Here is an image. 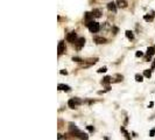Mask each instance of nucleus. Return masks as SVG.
I'll use <instances>...</instances> for the list:
<instances>
[{"mask_svg": "<svg viewBox=\"0 0 155 140\" xmlns=\"http://www.w3.org/2000/svg\"><path fill=\"white\" fill-rule=\"evenodd\" d=\"M120 131H121L122 133L125 134V138H126V140H131V137H129V133H128L127 131L125 130V127H121V128H120Z\"/></svg>", "mask_w": 155, "mask_h": 140, "instance_id": "obj_18", "label": "nucleus"}, {"mask_svg": "<svg viewBox=\"0 0 155 140\" xmlns=\"http://www.w3.org/2000/svg\"><path fill=\"white\" fill-rule=\"evenodd\" d=\"M107 10L110 11V12L115 13V12H117V6H115V4L114 3H108L107 4Z\"/></svg>", "mask_w": 155, "mask_h": 140, "instance_id": "obj_11", "label": "nucleus"}, {"mask_svg": "<svg viewBox=\"0 0 155 140\" xmlns=\"http://www.w3.org/2000/svg\"><path fill=\"white\" fill-rule=\"evenodd\" d=\"M67 40H68V42H70V43H75V42L77 41V33H76V32H70L67 36Z\"/></svg>", "mask_w": 155, "mask_h": 140, "instance_id": "obj_6", "label": "nucleus"}, {"mask_svg": "<svg viewBox=\"0 0 155 140\" xmlns=\"http://www.w3.org/2000/svg\"><path fill=\"white\" fill-rule=\"evenodd\" d=\"M152 69H146L145 71H143V76L145 77H147V78H150L152 77Z\"/></svg>", "mask_w": 155, "mask_h": 140, "instance_id": "obj_15", "label": "nucleus"}, {"mask_svg": "<svg viewBox=\"0 0 155 140\" xmlns=\"http://www.w3.org/2000/svg\"><path fill=\"white\" fill-rule=\"evenodd\" d=\"M88 28H89V31L91 32V33H98L99 29H100V25L98 24V22L92 21V22H90V24L88 25Z\"/></svg>", "mask_w": 155, "mask_h": 140, "instance_id": "obj_3", "label": "nucleus"}, {"mask_svg": "<svg viewBox=\"0 0 155 140\" xmlns=\"http://www.w3.org/2000/svg\"><path fill=\"white\" fill-rule=\"evenodd\" d=\"M57 51H58V55H62L64 51H65V43H64V41H60V42H58Z\"/></svg>", "mask_w": 155, "mask_h": 140, "instance_id": "obj_8", "label": "nucleus"}, {"mask_svg": "<svg viewBox=\"0 0 155 140\" xmlns=\"http://www.w3.org/2000/svg\"><path fill=\"white\" fill-rule=\"evenodd\" d=\"M111 82H112V77H110V76H106V77H104V78H103V81H101V84H103V85H107V84H110Z\"/></svg>", "mask_w": 155, "mask_h": 140, "instance_id": "obj_13", "label": "nucleus"}, {"mask_svg": "<svg viewBox=\"0 0 155 140\" xmlns=\"http://www.w3.org/2000/svg\"><path fill=\"white\" fill-rule=\"evenodd\" d=\"M117 5L120 8H126L127 7V1L126 0H117Z\"/></svg>", "mask_w": 155, "mask_h": 140, "instance_id": "obj_12", "label": "nucleus"}, {"mask_svg": "<svg viewBox=\"0 0 155 140\" xmlns=\"http://www.w3.org/2000/svg\"><path fill=\"white\" fill-rule=\"evenodd\" d=\"M84 45H85V39L79 38V39H77V41L75 42V48H76L77 50H81L82 48L84 47Z\"/></svg>", "mask_w": 155, "mask_h": 140, "instance_id": "obj_5", "label": "nucleus"}, {"mask_svg": "<svg viewBox=\"0 0 155 140\" xmlns=\"http://www.w3.org/2000/svg\"><path fill=\"white\" fill-rule=\"evenodd\" d=\"M82 99L77 98V97H75V98H71L68 100V106L70 107V109H76L77 106H79L82 104Z\"/></svg>", "mask_w": 155, "mask_h": 140, "instance_id": "obj_1", "label": "nucleus"}, {"mask_svg": "<svg viewBox=\"0 0 155 140\" xmlns=\"http://www.w3.org/2000/svg\"><path fill=\"white\" fill-rule=\"evenodd\" d=\"M72 61L74 62H77V63H81V62H83V60L79 57H72Z\"/></svg>", "mask_w": 155, "mask_h": 140, "instance_id": "obj_22", "label": "nucleus"}, {"mask_svg": "<svg viewBox=\"0 0 155 140\" xmlns=\"http://www.w3.org/2000/svg\"><path fill=\"white\" fill-rule=\"evenodd\" d=\"M155 135V128H152L150 132H149V137H154Z\"/></svg>", "mask_w": 155, "mask_h": 140, "instance_id": "obj_25", "label": "nucleus"}, {"mask_svg": "<svg viewBox=\"0 0 155 140\" xmlns=\"http://www.w3.org/2000/svg\"><path fill=\"white\" fill-rule=\"evenodd\" d=\"M143 19H145V21H147V22H150V21H153L154 17H153V15H148V14H147V15H145V17H143Z\"/></svg>", "mask_w": 155, "mask_h": 140, "instance_id": "obj_20", "label": "nucleus"}, {"mask_svg": "<svg viewBox=\"0 0 155 140\" xmlns=\"http://www.w3.org/2000/svg\"><path fill=\"white\" fill-rule=\"evenodd\" d=\"M125 34H126V38H127L128 40H133V39H134V34H133V32L126 31V32H125Z\"/></svg>", "mask_w": 155, "mask_h": 140, "instance_id": "obj_16", "label": "nucleus"}, {"mask_svg": "<svg viewBox=\"0 0 155 140\" xmlns=\"http://www.w3.org/2000/svg\"><path fill=\"white\" fill-rule=\"evenodd\" d=\"M155 69V60L153 61V64H152V70H154Z\"/></svg>", "mask_w": 155, "mask_h": 140, "instance_id": "obj_28", "label": "nucleus"}, {"mask_svg": "<svg viewBox=\"0 0 155 140\" xmlns=\"http://www.w3.org/2000/svg\"><path fill=\"white\" fill-rule=\"evenodd\" d=\"M154 54H155V48L154 47H148L147 48V53H146L145 61H150V60H152V56Z\"/></svg>", "mask_w": 155, "mask_h": 140, "instance_id": "obj_4", "label": "nucleus"}, {"mask_svg": "<svg viewBox=\"0 0 155 140\" xmlns=\"http://www.w3.org/2000/svg\"><path fill=\"white\" fill-rule=\"evenodd\" d=\"M112 32H113V34H117V33L119 32L118 27H112Z\"/></svg>", "mask_w": 155, "mask_h": 140, "instance_id": "obj_26", "label": "nucleus"}, {"mask_svg": "<svg viewBox=\"0 0 155 140\" xmlns=\"http://www.w3.org/2000/svg\"><path fill=\"white\" fill-rule=\"evenodd\" d=\"M135 56H136V57H141V56H143V53H142V51H136V53H135Z\"/></svg>", "mask_w": 155, "mask_h": 140, "instance_id": "obj_23", "label": "nucleus"}, {"mask_svg": "<svg viewBox=\"0 0 155 140\" xmlns=\"http://www.w3.org/2000/svg\"><path fill=\"white\" fill-rule=\"evenodd\" d=\"M91 13L93 14V17H94V18H100V17H101V11H100V10H98V8H94V10H92Z\"/></svg>", "mask_w": 155, "mask_h": 140, "instance_id": "obj_14", "label": "nucleus"}, {"mask_svg": "<svg viewBox=\"0 0 155 140\" xmlns=\"http://www.w3.org/2000/svg\"><path fill=\"white\" fill-rule=\"evenodd\" d=\"M77 138H78V139H81V140H88L89 139V135L86 133H84V132H81Z\"/></svg>", "mask_w": 155, "mask_h": 140, "instance_id": "obj_17", "label": "nucleus"}, {"mask_svg": "<svg viewBox=\"0 0 155 140\" xmlns=\"http://www.w3.org/2000/svg\"><path fill=\"white\" fill-rule=\"evenodd\" d=\"M58 90H60V91H65V92H70L71 91V88L69 85H67V84H58Z\"/></svg>", "mask_w": 155, "mask_h": 140, "instance_id": "obj_10", "label": "nucleus"}, {"mask_svg": "<svg viewBox=\"0 0 155 140\" xmlns=\"http://www.w3.org/2000/svg\"><path fill=\"white\" fill-rule=\"evenodd\" d=\"M93 14L92 13H89V12H86V13L84 14V20H85V25L88 26L90 22H92L93 21Z\"/></svg>", "mask_w": 155, "mask_h": 140, "instance_id": "obj_7", "label": "nucleus"}, {"mask_svg": "<svg viewBox=\"0 0 155 140\" xmlns=\"http://www.w3.org/2000/svg\"><path fill=\"white\" fill-rule=\"evenodd\" d=\"M93 41L96 42L97 45H104V43H106V39L103 38V36H94Z\"/></svg>", "mask_w": 155, "mask_h": 140, "instance_id": "obj_9", "label": "nucleus"}, {"mask_svg": "<svg viewBox=\"0 0 155 140\" xmlns=\"http://www.w3.org/2000/svg\"><path fill=\"white\" fill-rule=\"evenodd\" d=\"M135 81H136V82H140V83H141L142 81H143V75L136 74V75H135Z\"/></svg>", "mask_w": 155, "mask_h": 140, "instance_id": "obj_19", "label": "nucleus"}, {"mask_svg": "<svg viewBox=\"0 0 155 140\" xmlns=\"http://www.w3.org/2000/svg\"><path fill=\"white\" fill-rule=\"evenodd\" d=\"M58 135V140H61L62 139V134H57Z\"/></svg>", "mask_w": 155, "mask_h": 140, "instance_id": "obj_30", "label": "nucleus"}, {"mask_svg": "<svg viewBox=\"0 0 155 140\" xmlns=\"http://www.w3.org/2000/svg\"><path fill=\"white\" fill-rule=\"evenodd\" d=\"M107 71V68H106V67H101V68H99L97 70V72L98 74H101V72H106Z\"/></svg>", "mask_w": 155, "mask_h": 140, "instance_id": "obj_21", "label": "nucleus"}, {"mask_svg": "<svg viewBox=\"0 0 155 140\" xmlns=\"http://www.w3.org/2000/svg\"><path fill=\"white\" fill-rule=\"evenodd\" d=\"M69 132H70V134H72V135H75V137H78L79 135V133H81L82 131L78 128L75 124L70 123L69 124Z\"/></svg>", "mask_w": 155, "mask_h": 140, "instance_id": "obj_2", "label": "nucleus"}, {"mask_svg": "<svg viewBox=\"0 0 155 140\" xmlns=\"http://www.w3.org/2000/svg\"><path fill=\"white\" fill-rule=\"evenodd\" d=\"M60 74H61V75H68V71H67V70H61V71H60Z\"/></svg>", "mask_w": 155, "mask_h": 140, "instance_id": "obj_27", "label": "nucleus"}, {"mask_svg": "<svg viewBox=\"0 0 155 140\" xmlns=\"http://www.w3.org/2000/svg\"><path fill=\"white\" fill-rule=\"evenodd\" d=\"M86 128H88L90 132H93V131H94V127L92 126V125H88V126H86Z\"/></svg>", "mask_w": 155, "mask_h": 140, "instance_id": "obj_24", "label": "nucleus"}, {"mask_svg": "<svg viewBox=\"0 0 155 140\" xmlns=\"http://www.w3.org/2000/svg\"><path fill=\"white\" fill-rule=\"evenodd\" d=\"M153 105H154V103L150 102V103H149V105H148V107H153Z\"/></svg>", "mask_w": 155, "mask_h": 140, "instance_id": "obj_29", "label": "nucleus"}]
</instances>
